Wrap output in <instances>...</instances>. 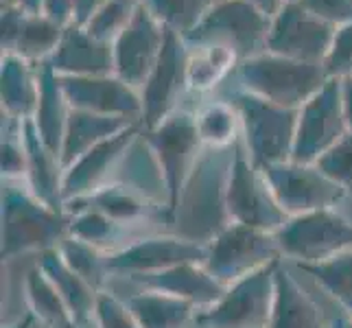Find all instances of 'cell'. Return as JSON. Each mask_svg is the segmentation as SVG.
Instances as JSON below:
<instances>
[{"label":"cell","mask_w":352,"mask_h":328,"mask_svg":"<svg viewBox=\"0 0 352 328\" xmlns=\"http://www.w3.org/2000/svg\"><path fill=\"white\" fill-rule=\"evenodd\" d=\"M228 81L263 101L300 109L329 83V75L324 66L296 62L265 51L239 62Z\"/></svg>","instance_id":"2"},{"label":"cell","mask_w":352,"mask_h":328,"mask_svg":"<svg viewBox=\"0 0 352 328\" xmlns=\"http://www.w3.org/2000/svg\"><path fill=\"white\" fill-rule=\"evenodd\" d=\"M70 103L59 83V75L53 70L51 62L40 64V101L33 114V125L38 129L40 138L53 149L57 155L62 151L64 133L70 116ZM62 160V157H59Z\"/></svg>","instance_id":"24"},{"label":"cell","mask_w":352,"mask_h":328,"mask_svg":"<svg viewBox=\"0 0 352 328\" xmlns=\"http://www.w3.org/2000/svg\"><path fill=\"white\" fill-rule=\"evenodd\" d=\"M296 3L335 29L352 22V0H296Z\"/></svg>","instance_id":"40"},{"label":"cell","mask_w":352,"mask_h":328,"mask_svg":"<svg viewBox=\"0 0 352 328\" xmlns=\"http://www.w3.org/2000/svg\"><path fill=\"white\" fill-rule=\"evenodd\" d=\"M221 88L226 90L219 96L232 103L241 116V142L250 160L258 168L291 160L296 144L298 109L263 101L250 92L239 90L230 81H226Z\"/></svg>","instance_id":"4"},{"label":"cell","mask_w":352,"mask_h":328,"mask_svg":"<svg viewBox=\"0 0 352 328\" xmlns=\"http://www.w3.org/2000/svg\"><path fill=\"white\" fill-rule=\"evenodd\" d=\"M270 328H329L315 300L280 263L276 272V298Z\"/></svg>","instance_id":"22"},{"label":"cell","mask_w":352,"mask_h":328,"mask_svg":"<svg viewBox=\"0 0 352 328\" xmlns=\"http://www.w3.org/2000/svg\"><path fill=\"white\" fill-rule=\"evenodd\" d=\"M300 272L311 276L326 296L333 298L344 313L352 315V252L318 265H302Z\"/></svg>","instance_id":"33"},{"label":"cell","mask_w":352,"mask_h":328,"mask_svg":"<svg viewBox=\"0 0 352 328\" xmlns=\"http://www.w3.org/2000/svg\"><path fill=\"white\" fill-rule=\"evenodd\" d=\"M136 283L142 289L162 291V294L186 300L190 305H195L199 311L210 309L226 291V285L217 281V278L206 270L204 263H184L160 274L138 278Z\"/></svg>","instance_id":"20"},{"label":"cell","mask_w":352,"mask_h":328,"mask_svg":"<svg viewBox=\"0 0 352 328\" xmlns=\"http://www.w3.org/2000/svg\"><path fill=\"white\" fill-rule=\"evenodd\" d=\"M35 324H38V322H35V318L27 311V313L22 315V318H18L16 322H11V324H7V326H3V328H33Z\"/></svg>","instance_id":"47"},{"label":"cell","mask_w":352,"mask_h":328,"mask_svg":"<svg viewBox=\"0 0 352 328\" xmlns=\"http://www.w3.org/2000/svg\"><path fill=\"white\" fill-rule=\"evenodd\" d=\"M24 300L38 324L46 328H77L66 300L40 265L31 267L24 276Z\"/></svg>","instance_id":"28"},{"label":"cell","mask_w":352,"mask_h":328,"mask_svg":"<svg viewBox=\"0 0 352 328\" xmlns=\"http://www.w3.org/2000/svg\"><path fill=\"white\" fill-rule=\"evenodd\" d=\"M188 59L190 48L184 38L173 31H166V42L162 55L157 59L153 72L149 75L144 88L140 90L142 99V129L160 125L164 118L184 107L188 88Z\"/></svg>","instance_id":"12"},{"label":"cell","mask_w":352,"mask_h":328,"mask_svg":"<svg viewBox=\"0 0 352 328\" xmlns=\"http://www.w3.org/2000/svg\"><path fill=\"white\" fill-rule=\"evenodd\" d=\"M324 70L329 79H352V22L335 29L331 51L324 59Z\"/></svg>","instance_id":"39"},{"label":"cell","mask_w":352,"mask_h":328,"mask_svg":"<svg viewBox=\"0 0 352 328\" xmlns=\"http://www.w3.org/2000/svg\"><path fill=\"white\" fill-rule=\"evenodd\" d=\"M24 149H27V184L31 193L44 204L57 210H66L64 201V164L59 155L48 149L40 138L33 120H24L22 125Z\"/></svg>","instance_id":"19"},{"label":"cell","mask_w":352,"mask_h":328,"mask_svg":"<svg viewBox=\"0 0 352 328\" xmlns=\"http://www.w3.org/2000/svg\"><path fill=\"white\" fill-rule=\"evenodd\" d=\"M195 123L206 149L226 151L241 140V116L228 99H212L197 107Z\"/></svg>","instance_id":"30"},{"label":"cell","mask_w":352,"mask_h":328,"mask_svg":"<svg viewBox=\"0 0 352 328\" xmlns=\"http://www.w3.org/2000/svg\"><path fill=\"white\" fill-rule=\"evenodd\" d=\"M285 3H296V0H283V5H285Z\"/></svg>","instance_id":"49"},{"label":"cell","mask_w":352,"mask_h":328,"mask_svg":"<svg viewBox=\"0 0 352 328\" xmlns=\"http://www.w3.org/2000/svg\"><path fill=\"white\" fill-rule=\"evenodd\" d=\"M243 3H250L254 7H258L261 11H265L267 16H276L278 14V9L283 7V0H243Z\"/></svg>","instance_id":"45"},{"label":"cell","mask_w":352,"mask_h":328,"mask_svg":"<svg viewBox=\"0 0 352 328\" xmlns=\"http://www.w3.org/2000/svg\"><path fill=\"white\" fill-rule=\"evenodd\" d=\"M0 221L3 263L57 250L70 237V212L38 199L24 182H3Z\"/></svg>","instance_id":"1"},{"label":"cell","mask_w":352,"mask_h":328,"mask_svg":"<svg viewBox=\"0 0 352 328\" xmlns=\"http://www.w3.org/2000/svg\"><path fill=\"white\" fill-rule=\"evenodd\" d=\"M59 83L72 109L127 120L142 118L140 92L116 75L59 77Z\"/></svg>","instance_id":"17"},{"label":"cell","mask_w":352,"mask_h":328,"mask_svg":"<svg viewBox=\"0 0 352 328\" xmlns=\"http://www.w3.org/2000/svg\"><path fill=\"white\" fill-rule=\"evenodd\" d=\"M40 101V64L20 55H3L0 59V105L3 114L31 120Z\"/></svg>","instance_id":"21"},{"label":"cell","mask_w":352,"mask_h":328,"mask_svg":"<svg viewBox=\"0 0 352 328\" xmlns=\"http://www.w3.org/2000/svg\"><path fill=\"white\" fill-rule=\"evenodd\" d=\"M140 133L142 123H131L123 131L114 133L112 138L103 140L88 153H83L68 168H64V201L70 204L77 199H86L99 188L116 182L114 173L123 166L125 155Z\"/></svg>","instance_id":"15"},{"label":"cell","mask_w":352,"mask_h":328,"mask_svg":"<svg viewBox=\"0 0 352 328\" xmlns=\"http://www.w3.org/2000/svg\"><path fill=\"white\" fill-rule=\"evenodd\" d=\"M280 263L276 261L228 285L223 296L199 313L197 328H270Z\"/></svg>","instance_id":"8"},{"label":"cell","mask_w":352,"mask_h":328,"mask_svg":"<svg viewBox=\"0 0 352 328\" xmlns=\"http://www.w3.org/2000/svg\"><path fill=\"white\" fill-rule=\"evenodd\" d=\"M131 123H140V120L101 116V114L83 112V109H70L62 151H59L64 168H68L72 162H77L83 153H88L103 140L112 138L114 133L123 131Z\"/></svg>","instance_id":"25"},{"label":"cell","mask_w":352,"mask_h":328,"mask_svg":"<svg viewBox=\"0 0 352 328\" xmlns=\"http://www.w3.org/2000/svg\"><path fill=\"white\" fill-rule=\"evenodd\" d=\"M333 38L335 27L309 14L300 3H285L272 18L267 51L296 62L324 66Z\"/></svg>","instance_id":"14"},{"label":"cell","mask_w":352,"mask_h":328,"mask_svg":"<svg viewBox=\"0 0 352 328\" xmlns=\"http://www.w3.org/2000/svg\"><path fill=\"white\" fill-rule=\"evenodd\" d=\"M274 237L283 261H294L296 267L326 263L352 252V221L337 208L289 217Z\"/></svg>","instance_id":"7"},{"label":"cell","mask_w":352,"mask_h":328,"mask_svg":"<svg viewBox=\"0 0 352 328\" xmlns=\"http://www.w3.org/2000/svg\"><path fill=\"white\" fill-rule=\"evenodd\" d=\"M42 14H46L48 18H53L55 22L68 27V24L72 22V0H44V11H42Z\"/></svg>","instance_id":"43"},{"label":"cell","mask_w":352,"mask_h":328,"mask_svg":"<svg viewBox=\"0 0 352 328\" xmlns=\"http://www.w3.org/2000/svg\"><path fill=\"white\" fill-rule=\"evenodd\" d=\"M103 3L105 0H72V22L70 24L86 27Z\"/></svg>","instance_id":"42"},{"label":"cell","mask_w":352,"mask_h":328,"mask_svg":"<svg viewBox=\"0 0 352 328\" xmlns=\"http://www.w3.org/2000/svg\"><path fill=\"white\" fill-rule=\"evenodd\" d=\"M214 0H140V5L162 24L182 38L197 27Z\"/></svg>","instance_id":"34"},{"label":"cell","mask_w":352,"mask_h":328,"mask_svg":"<svg viewBox=\"0 0 352 328\" xmlns=\"http://www.w3.org/2000/svg\"><path fill=\"white\" fill-rule=\"evenodd\" d=\"M261 171L287 217L337 208V204L348 197L346 190L326 175L318 164L287 160L270 164Z\"/></svg>","instance_id":"10"},{"label":"cell","mask_w":352,"mask_h":328,"mask_svg":"<svg viewBox=\"0 0 352 328\" xmlns=\"http://www.w3.org/2000/svg\"><path fill=\"white\" fill-rule=\"evenodd\" d=\"M48 62L59 77L114 75V46L92 38L86 27L68 24L62 44Z\"/></svg>","instance_id":"18"},{"label":"cell","mask_w":352,"mask_h":328,"mask_svg":"<svg viewBox=\"0 0 352 328\" xmlns=\"http://www.w3.org/2000/svg\"><path fill=\"white\" fill-rule=\"evenodd\" d=\"M138 9L140 0H105L99 11L92 16V20L86 24V29L92 38L114 44L120 38V33L131 24Z\"/></svg>","instance_id":"36"},{"label":"cell","mask_w":352,"mask_h":328,"mask_svg":"<svg viewBox=\"0 0 352 328\" xmlns=\"http://www.w3.org/2000/svg\"><path fill=\"white\" fill-rule=\"evenodd\" d=\"M57 250L62 254V259L68 263L70 270H75L96 291H105V283L112 278L110 270H107V256L110 254L72 237H68Z\"/></svg>","instance_id":"35"},{"label":"cell","mask_w":352,"mask_h":328,"mask_svg":"<svg viewBox=\"0 0 352 328\" xmlns=\"http://www.w3.org/2000/svg\"><path fill=\"white\" fill-rule=\"evenodd\" d=\"M329 328H352V315L344 313V315H339V318L329 320Z\"/></svg>","instance_id":"48"},{"label":"cell","mask_w":352,"mask_h":328,"mask_svg":"<svg viewBox=\"0 0 352 328\" xmlns=\"http://www.w3.org/2000/svg\"><path fill=\"white\" fill-rule=\"evenodd\" d=\"M272 16L243 0H214L184 42L190 48L217 46L234 53L239 62L267 51Z\"/></svg>","instance_id":"5"},{"label":"cell","mask_w":352,"mask_h":328,"mask_svg":"<svg viewBox=\"0 0 352 328\" xmlns=\"http://www.w3.org/2000/svg\"><path fill=\"white\" fill-rule=\"evenodd\" d=\"M342 90H344V112H346V123H348V131L352 133V79L342 81Z\"/></svg>","instance_id":"44"},{"label":"cell","mask_w":352,"mask_h":328,"mask_svg":"<svg viewBox=\"0 0 352 328\" xmlns=\"http://www.w3.org/2000/svg\"><path fill=\"white\" fill-rule=\"evenodd\" d=\"M236 66H239L236 55L226 51V48H217V46L190 48V59H188L190 92L219 90Z\"/></svg>","instance_id":"31"},{"label":"cell","mask_w":352,"mask_h":328,"mask_svg":"<svg viewBox=\"0 0 352 328\" xmlns=\"http://www.w3.org/2000/svg\"><path fill=\"white\" fill-rule=\"evenodd\" d=\"M166 29L140 5L131 24L112 44L114 75L140 92L162 55Z\"/></svg>","instance_id":"16"},{"label":"cell","mask_w":352,"mask_h":328,"mask_svg":"<svg viewBox=\"0 0 352 328\" xmlns=\"http://www.w3.org/2000/svg\"><path fill=\"white\" fill-rule=\"evenodd\" d=\"M206 270L226 287L276 261H283L272 232L232 221L206 243Z\"/></svg>","instance_id":"9"},{"label":"cell","mask_w":352,"mask_h":328,"mask_svg":"<svg viewBox=\"0 0 352 328\" xmlns=\"http://www.w3.org/2000/svg\"><path fill=\"white\" fill-rule=\"evenodd\" d=\"M223 208L232 223L265 230L272 234H276L289 221L287 212L278 206L270 184H267V177L250 160L241 140L234 144L232 160L228 164Z\"/></svg>","instance_id":"6"},{"label":"cell","mask_w":352,"mask_h":328,"mask_svg":"<svg viewBox=\"0 0 352 328\" xmlns=\"http://www.w3.org/2000/svg\"><path fill=\"white\" fill-rule=\"evenodd\" d=\"M64 33H66L64 24L55 22L46 14H29L20 38L16 42L14 53L9 55H20L33 64H44L55 55L59 44H62Z\"/></svg>","instance_id":"32"},{"label":"cell","mask_w":352,"mask_h":328,"mask_svg":"<svg viewBox=\"0 0 352 328\" xmlns=\"http://www.w3.org/2000/svg\"><path fill=\"white\" fill-rule=\"evenodd\" d=\"M70 204L90 206V208L107 215L110 219H114L116 223L127 226V228L144 223L151 217L153 208H157V206H153L151 197H147L136 186L125 184V182H112V184L92 193L90 197L70 201Z\"/></svg>","instance_id":"27"},{"label":"cell","mask_w":352,"mask_h":328,"mask_svg":"<svg viewBox=\"0 0 352 328\" xmlns=\"http://www.w3.org/2000/svg\"><path fill=\"white\" fill-rule=\"evenodd\" d=\"M94 328H140L127 300H120L112 291H101L94 309Z\"/></svg>","instance_id":"37"},{"label":"cell","mask_w":352,"mask_h":328,"mask_svg":"<svg viewBox=\"0 0 352 328\" xmlns=\"http://www.w3.org/2000/svg\"><path fill=\"white\" fill-rule=\"evenodd\" d=\"M348 133L344 112L342 81L329 79V83L298 109L296 144L291 160L315 164L324 153Z\"/></svg>","instance_id":"11"},{"label":"cell","mask_w":352,"mask_h":328,"mask_svg":"<svg viewBox=\"0 0 352 328\" xmlns=\"http://www.w3.org/2000/svg\"><path fill=\"white\" fill-rule=\"evenodd\" d=\"M66 210L70 212V237L72 239L90 243V245L99 248L107 254L123 250L131 243L127 241L131 228L116 223L114 219L90 208V206L66 204Z\"/></svg>","instance_id":"29"},{"label":"cell","mask_w":352,"mask_h":328,"mask_svg":"<svg viewBox=\"0 0 352 328\" xmlns=\"http://www.w3.org/2000/svg\"><path fill=\"white\" fill-rule=\"evenodd\" d=\"M142 136L160 168L164 184V210L168 221H173L186 186L199 166L201 153L206 151L197 131L195 112L182 107L164 118L160 125L142 129Z\"/></svg>","instance_id":"3"},{"label":"cell","mask_w":352,"mask_h":328,"mask_svg":"<svg viewBox=\"0 0 352 328\" xmlns=\"http://www.w3.org/2000/svg\"><path fill=\"white\" fill-rule=\"evenodd\" d=\"M27 18L29 14L24 9L0 0V46H3V55L14 53Z\"/></svg>","instance_id":"41"},{"label":"cell","mask_w":352,"mask_h":328,"mask_svg":"<svg viewBox=\"0 0 352 328\" xmlns=\"http://www.w3.org/2000/svg\"><path fill=\"white\" fill-rule=\"evenodd\" d=\"M127 305L136 315L140 328H197L201 313L190 302L153 289L133 294L127 298Z\"/></svg>","instance_id":"26"},{"label":"cell","mask_w":352,"mask_h":328,"mask_svg":"<svg viewBox=\"0 0 352 328\" xmlns=\"http://www.w3.org/2000/svg\"><path fill=\"white\" fill-rule=\"evenodd\" d=\"M315 164L333 182H337L346 190V195H352V133L350 131Z\"/></svg>","instance_id":"38"},{"label":"cell","mask_w":352,"mask_h":328,"mask_svg":"<svg viewBox=\"0 0 352 328\" xmlns=\"http://www.w3.org/2000/svg\"><path fill=\"white\" fill-rule=\"evenodd\" d=\"M206 243H197L173 234H147L133 239L123 250L107 256V270L112 276L138 278L160 274L184 263H206Z\"/></svg>","instance_id":"13"},{"label":"cell","mask_w":352,"mask_h":328,"mask_svg":"<svg viewBox=\"0 0 352 328\" xmlns=\"http://www.w3.org/2000/svg\"><path fill=\"white\" fill-rule=\"evenodd\" d=\"M3 3L16 5L27 11V14H42L44 11V0H3Z\"/></svg>","instance_id":"46"},{"label":"cell","mask_w":352,"mask_h":328,"mask_svg":"<svg viewBox=\"0 0 352 328\" xmlns=\"http://www.w3.org/2000/svg\"><path fill=\"white\" fill-rule=\"evenodd\" d=\"M38 265L51 278V283L66 300L77 328H94V309H96V298H99L101 291H96L75 270H70L68 263L62 259V254H59V250H48L40 254Z\"/></svg>","instance_id":"23"}]
</instances>
